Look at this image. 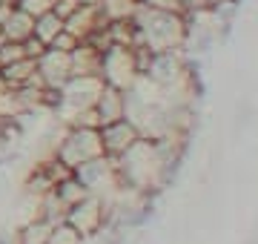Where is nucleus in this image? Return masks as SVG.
I'll use <instances>...</instances> for the list:
<instances>
[{"label":"nucleus","mask_w":258,"mask_h":244,"mask_svg":"<svg viewBox=\"0 0 258 244\" xmlns=\"http://www.w3.org/2000/svg\"><path fill=\"white\" fill-rule=\"evenodd\" d=\"M49 230H52V221H46V218H35V221H29V224L23 227L20 244H46Z\"/></svg>","instance_id":"nucleus-6"},{"label":"nucleus","mask_w":258,"mask_h":244,"mask_svg":"<svg viewBox=\"0 0 258 244\" xmlns=\"http://www.w3.org/2000/svg\"><path fill=\"white\" fill-rule=\"evenodd\" d=\"M103 155V144H101V130H89V127H72L69 135L57 144L55 161L63 164L69 172L78 169L81 164Z\"/></svg>","instance_id":"nucleus-1"},{"label":"nucleus","mask_w":258,"mask_h":244,"mask_svg":"<svg viewBox=\"0 0 258 244\" xmlns=\"http://www.w3.org/2000/svg\"><path fill=\"white\" fill-rule=\"evenodd\" d=\"M18 9H23L26 15H32V18H37V15H43V12H49L52 6H55V0H12Z\"/></svg>","instance_id":"nucleus-8"},{"label":"nucleus","mask_w":258,"mask_h":244,"mask_svg":"<svg viewBox=\"0 0 258 244\" xmlns=\"http://www.w3.org/2000/svg\"><path fill=\"white\" fill-rule=\"evenodd\" d=\"M60 32H63V18H57L52 9L35 18V38L40 40L43 46H49V43H52Z\"/></svg>","instance_id":"nucleus-5"},{"label":"nucleus","mask_w":258,"mask_h":244,"mask_svg":"<svg viewBox=\"0 0 258 244\" xmlns=\"http://www.w3.org/2000/svg\"><path fill=\"white\" fill-rule=\"evenodd\" d=\"M46 244H81V233L63 218V221L52 224V230L46 235Z\"/></svg>","instance_id":"nucleus-7"},{"label":"nucleus","mask_w":258,"mask_h":244,"mask_svg":"<svg viewBox=\"0 0 258 244\" xmlns=\"http://www.w3.org/2000/svg\"><path fill=\"white\" fill-rule=\"evenodd\" d=\"M66 221H69V224H72L81 235L92 233L95 227H98V221H101L98 204H95L92 198H81L75 207H69V210H66Z\"/></svg>","instance_id":"nucleus-4"},{"label":"nucleus","mask_w":258,"mask_h":244,"mask_svg":"<svg viewBox=\"0 0 258 244\" xmlns=\"http://www.w3.org/2000/svg\"><path fill=\"white\" fill-rule=\"evenodd\" d=\"M0 35L3 40H15V43H26L35 35V18L26 15L23 9H18L15 3L9 6V12L0 20Z\"/></svg>","instance_id":"nucleus-3"},{"label":"nucleus","mask_w":258,"mask_h":244,"mask_svg":"<svg viewBox=\"0 0 258 244\" xmlns=\"http://www.w3.org/2000/svg\"><path fill=\"white\" fill-rule=\"evenodd\" d=\"M37 78L46 89H60L72 78V52H57V49H43L37 57Z\"/></svg>","instance_id":"nucleus-2"}]
</instances>
